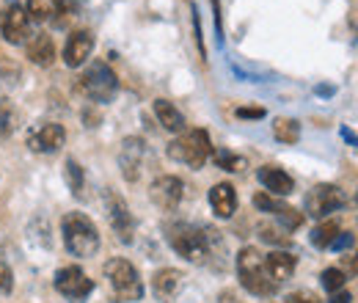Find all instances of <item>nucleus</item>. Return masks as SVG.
<instances>
[{"mask_svg": "<svg viewBox=\"0 0 358 303\" xmlns=\"http://www.w3.org/2000/svg\"><path fill=\"white\" fill-rule=\"evenodd\" d=\"M78 88L89 97L91 102L105 105L119 94V78L105 61H91L83 69V75L78 78Z\"/></svg>", "mask_w": 358, "mask_h": 303, "instance_id": "obj_6", "label": "nucleus"}, {"mask_svg": "<svg viewBox=\"0 0 358 303\" xmlns=\"http://www.w3.org/2000/svg\"><path fill=\"white\" fill-rule=\"evenodd\" d=\"M254 207L259 210V213H270V216H275L287 229H298L301 223H303V213H298L295 207H289V204H284V202H278L275 196H270V193H257L254 196Z\"/></svg>", "mask_w": 358, "mask_h": 303, "instance_id": "obj_15", "label": "nucleus"}, {"mask_svg": "<svg viewBox=\"0 0 358 303\" xmlns=\"http://www.w3.org/2000/svg\"><path fill=\"white\" fill-rule=\"evenodd\" d=\"M143 160H146V141L138 138V135L124 138L122 141V149H119V169H122V176L127 182H138L141 169H143Z\"/></svg>", "mask_w": 358, "mask_h": 303, "instance_id": "obj_12", "label": "nucleus"}, {"mask_svg": "<svg viewBox=\"0 0 358 303\" xmlns=\"http://www.w3.org/2000/svg\"><path fill=\"white\" fill-rule=\"evenodd\" d=\"M66 143V130L55 122H45L42 127L28 132V149L36 155H55Z\"/></svg>", "mask_w": 358, "mask_h": 303, "instance_id": "obj_13", "label": "nucleus"}, {"mask_svg": "<svg viewBox=\"0 0 358 303\" xmlns=\"http://www.w3.org/2000/svg\"><path fill=\"white\" fill-rule=\"evenodd\" d=\"M295 267H298V257L289 254V251H270L268 257H265V270H268V276L275 284L292 279Z\"/></svg>", "mask_w": 358, "mask_h": 303, "instance_id": "obj_19", "label": "nucleus"}, {"mask_svg": "<svg viewBox=\"0 0 358 303\" xmlns=\"http://www.w3.org/2000/svg\"><path fill=\"white\" fill-rule=\"evenodd\" d=\"M91 50H94V34L86 31V28L72 31L69 39H66V44H64V64H66L69 69L83 66V64L89 61Z\"/></svg>", "mask_w": 358, "mask_h": 303, "instance_id": "obj_14", "label": "nucleus"}, {"mask_svg": "<svg viewBox=\"0 0 358 303\" xmlns=\"http://www.w3.org/2000/svg\"><path fill=\"white\" fill-rule=\"evenodd\" d=\"M182 196H185V182L174 176V174H163V176H157L155 182H152V188H149V199L163 210V213H174L179 207V202H182Z\"/></svg>", "mask_w": 358, "mask_h": 303, "instance_id": "obj_10", "label": "nucleus"}, {"mask_svg": "<svg viewBox=\"0 0 358 303\" xmlns=\"http://www.w3.org/2000/svg\"><path fill=\"white\" fill-rule=\"evenodd\" d=\"M234 265H237V279H240V284H243L251 295H257V298H270V295H275L278 284L268 276V270H265V257H262L254 246L240 248Z\"/></svg>", "mask_w": 358, "mask_h": 303, "instance_id": "obj_3", "label": "nucleus"}, {"mask_svg": "<svg viewBox=\"0 0 358 303\" xmlns=\"http://www.w3.org/2000/svg\"><path fill=\"white\" fill-rule=\"evenodd\" d=\"M166 240L177 251L179 257L190 265H207L213 257V243L218 240L213 229H199L193 223H169L166 226Z\"/></svg>", "mask_w": 358, "mask_h": 303, "instance_id": "obj_1", "label": "nucleus"}, {"mask_svg": "<svg viewBox=\"0 0 358 303\" xmlns=\"http://www.w3.org/2000/svg\"><path fill=\"white\" fill-rule=\"evenodd\" d=\"M14 290V273H11V265L6 262L3 251H0V293L8 295Z\"/></svg>", "mask_w": 358, "mask_h": 303, "instance_id": "obj_30", "label": "nucleus"}, {"mask_svg": "<svg viewBox=\"0 0 358 303\" xmlns=\"http://www.w3.org/2000/svg\"><path fill=\"white\" fill-rule=\"evenodd\" d=\"M328 248H331V251H348V248H353V234H350V232H339Z\"/></svg>", "mask_w": 358, "mask_h": 303, "instance_id": "obj_33", "label": "nucleus"}, {"mask_svg": "<svg viewBox=\"0 0 358 303\" xmlns=\"http://www.w3.org/2000/svg\"><path fill=\"white\" fill-rule=\"evenodd\" d=\"M328 303H353V298H350V293L339 290V293H334V295H331V301Z\"/></svg>", "mask_w": 358, "mask_h": 303, "instance_id": "obj_37", "label": "nucleus"}, {"mask_svg": "<svg viewBox=\"0 0 358 303\" xmlns=\"http://www.w3.org/2000/svg\"><path fill=\"white\" fill-rule=\"evenodd\" d=\"M193 34H196L199 52H201V58H204V55H207V47H204V36H201V22H199V14H196V8H193Z\"/></svg>", "mask_w": 358, "mask_h": 303, "instance_id": "obj_35", "label": "nucleus"}, {"mask_svg": "<svg viewBox=\"0 0 358 303\" xmlns=\"http://www.w3.org/2000/svg\"><path fill=\"white\" fill-rule=\"evenodd\" d=\"M78 8H80V0H55V14H52V22L58 28H64L72 17H78Z\"/></svg>", "mask_w": 358, "mask_h": 303, "instance_id": "obj_29", "label": "nucleus"}, {"mask_svg": "<svg viewBox=\"0 0 358 303\" xmlns=\"http://www.w3.org/2000/svg\"><path fill=\"white\" fill-rule=\"evenodd\" d=\"M155 116L160 122V127L169 132H185V113L179 111L171 99H155Z\"/></svg>", "mask_w": 358, "mask_h": 303, "instance_id": "obj_20", "label": "nucleus"}, {"mask_svg": "<svg viewBox=\"0 0 358 303\" xmlns=\"http://www.w3.org/2000/svg\"><path fill=\"white\" fill-rule=\"evenodd\" d=\"M273 138L278 143H287V146L298 143L301 141V122L298 119H289V116H278L273 122Z\"/></svg>", "mask_w": 358, "mask_h": 303, "instance_id": "obj_22", "label": "nucleus"}, {"mask_svg": "<svg viewBox=\"0 0 358 303\" xmlns=\"http://www.w3.org/2000/svg\"><path fill=\"white\" fill-rule=\"evenodd\" d=\"M284 303H322L320 301V295H314L312 290H295V293H289Z\"/></svg>", "mask_w": 358, "mask_h": 303, "instance_id": "obj_32", "label": "nucleus"}, {"mask_svg": "<svg viewBox=\"0 0 358 303\" xmlns=\"http://www.w3.org/2000/svg\"><path fill=\"white\" fill-rule=\"evenodd\" d=\"M213 11H215V31H218V42L224 39V28H221V3L213 0Z\"/></svg>", "mask_w": 358, "mask_h": 303, "instance_id": "obj_36", "label": "nucleus"}, {"mask_svg": "<svg viewBox=\"0 0 358 303\" xmlns=\"http://www.w3.org/2000/svg\"><path fill=\"white\" fill-rule=\"evenodd\" d=\"M61 234L72 257L89 260L99 251V229L86 213H66L61 220Z\"/></svg>", "mask_w": 358, "mask_h": 303, "instance_id": "obj_2", "label": "nucleus"}, {"mask_svg": "<svg viewBox=\"0 0 358 303\" xmlns=\"http://www.w3.org/2000/svg\"><path fill=\"white\" fill-rule=\"evenodd\" d=\"M345 204H348V196H345V190L339 185L322 182V185H314L312 190L306 193V216L317 218V220L342 210Z\"/></svg>", "mask_w": 358, "mask_h": 303, "instance_id": "obj_7", "label": "nucleus"}, {"mask_svg": "<svg viewBox=\"0 0 358 303\" xmlns=\"http://www.w3.org/2000/svg\"><path fill=\"white\" fill-rule=\"evenodd\" d=\"M234 113H237V119H265V108H248V105H243Z\"/></svg>", "mask_w": 358, "mask_h": 303, "instance_id": "obj_34", "label": "nucleus"}, {"mask_svg": "<svg viewBox=\"0 0 358 303\" xmlns=\"http://www.w3.org/2000/svg\"><path fill=\"white\" fill-rule=\"evenodd\" d=\"M345 281H348V273L342 270V267H325L322 273H320V284L334 295V293H339L342 287H345Z\"/></svg>", "mask_w": 358, "mask_h": 303, "instance_id": "obj_27", "label": "nucleus"}, {"mask_svg": "<svg viewBox=\"0 0 358 303\" xmlns=\"http://www.w3.org/2000/svg\"><path fill=\"white\" fill-rule=\"evenodd\" d=\"M105 213H108V220H110L116 237L124 246H130L135 240V218L127 207V202L116 190H105Z\"/></svg>", "mask_w": 358, "mask_h": 303, "instance_id": "obj_9", "label": "nucleus"}, {"mask_svg": "<svg viewBox=\"0 0 358 303\" xmlns=\"http://www.w3.org/2000/svg\"><path fill=\"white\" fill-rule=\"evenodd\" d=\"M31 22H50L55 14V0H28L25 6Z\"/></svg>", "mask_w": 358, "mask_h": 303, "instance_id": "obj_25", "label": "nucleus"}, {"mask_svg": "<svg viewBox=\"0 0 358 303\" xmlns=\"http://www.w3.org/2000/svg\"><path fill=\"white\" fill-rule=\"evenodd\" d=\"M64 176H66L69 190H72L78 199H83V190H86V176H83V169H80V163H78L75 157H69V160L64 163Z\"/></svg>", "mask_w": 358, "mask_h": 303, "instance_id": "obj_24", "label": "nucleus"}, {"mask_svg": "<svg viewBox=\"0 0 358 303\" xmlns=\"http://www.w3.org/2000/svg\"><path fill=\"white\" fill-rule=\"evenodd\" d=\"M215 166L224 169V171L240 174V171H245V157H240V155H234V152H229V149H218V152H215Z\"/></svg>", "mask_w": 358, "mask_h": 303, "instance_id": "obj_28", "label": "nucleus"}, {"mask_svg": "<svg viewBox=\"0 0 358 303\" xmlns=\"http://www.w3.org/2000/svg\"><path fill=\"white\" fill-rule=\"evenodd\" d=\"M0 34L8 44H22L31 39V17L20 3H11L0 17Z\"/></svg>", "mask_w": 358, "mask_h": 303, "instance_id": "obj_11", "label": "nucleus"}, {"mask_svg": "<svg viewBox=\"0 0 358 303\" xmlns=\"http://www.w3.org/2000/svg\"><path fill=\"white\" fill-rule=\"evenodd\" d=\"M207 199H210L213 213L221 218V220H229V218L237 213V190H234V185H229V182L213 185Z\"/></svg>", "mask_w": 358, "mask_h": 303, "instance_id": "obj_17", "label": "nucleus"}, {"mask_svg": "<svg viewBox=\"0 0 358 303\" xmlns=\"http://www.w3.org/2000/svg\"><path fill=\"white\" fill-rule=\"evenodd\" d=\"M182 281H185L182 270H177V267H160L152 276V290H155V295L160 301H171L179 290H182Z\"/></svg>", "mask_w": 358, "mask_h": 303, "instance_id": "obj_18", "label": "nucleus"}, {"mask_svg": "<svg viewBox=\"0 0 358 303\" xmlns=\"http://www.w3.org/2000/svg\"><path fill=\"white\" fill-rule=\"evenodd\" d=\"M28 61L36 66H50L55 61V42L50 34H36L28 39Z\"/></svg>", "mask_w": 358, "mask_h": 303, "instance_id": "obj_21", "label": "nucleus"}, {"mask_svg": "<svg viewBox=\"0 0 358 303\" xmlns=\"http://www.w3.org/2000/svg\"><path fill=\"white\" fill-rule=\"evenodd\" d=\"M169 157L177 160L187 169H204V163L210 160L213 155V141H210V132L196 127V130H185L179 132L177 138L169 143Z\"/></svg>", "mask_w": 358, "mask_h": 303, "instance_id": "obj_4", "label": "nucleus"}, {"mask_svg": "<svg viewBox=\"0 0 358 303\" xmlns=\"http://www.w3.org/2000/svg\"><path fill=\"white\" fill-rule=\"evenodd\" d=\"M336 234H339V223L336 220H320L312 229V237L309 240H312L314 248H328Z\"/></svg>", "mask_w": 358, "mask_h": 303, "instance_id": "obj_23", "label": "nucleus"}, {"mask_svg": "<svg viewBox=\"0 0 358 303\" xmlns=\"http://www.w3.org/2000/svg\"><path fill=\"white\" fill-rule=\"evenodd\" d=\"M259 237H262L265 243H273V246H289V243H292V240H289L287 234L275 232L273 226H262V229H259Z\"/></svg>", "mask_w": 358, "mask_h": 303, "instance_id": "obj_31", "label": "nucleus"}, {"mask_svg": "<svg viewBox=\"0 0 358 303\" xmlns=\"http://www.w3.org/2000/svg\"><path fill=\"white\" fill-rule=\"evenodd\" d=\"M52 284H55V290H58L66 301H72V303H83L91 293H94V281L86 276V270H80L78 265L61 267V270L55 273Z\"/></svg>", "mask_w": 358, "mask_h": 303, "instance_id": "obj_8", "label": "nucleus"}, {"mask_svg": "<svg viewBox=\"0 0 358 303\" xmlns=\"http://www.w3.org/2000/svg\"><path fill=\"white\" fill-rule=\"evenodd\" d=\"M257 179L262 182V188L268 190L270 196H289V193H295V179L284 169H278V166H262L257 171Z\"/></svg>", "mask_w": 358, "mask_h": 303, "instance_id": "obj_16", "label": "nucleus"}, {"mask_svg": "<svg viewBox=\"0 0 358 303\" xmlns=\"http://www.w3.org/2000/svg\"><path fill=\"white\" fill-rule=\"evenodd\" d=\"M17 125H20V113H17V108H14L6 97H0V135L14 132L17 130Z\"/></svg>", "mask_w": 358, "mask_h": 303, "instance_id": "obj_26", "label": "nucleus"}, {"mask_svg": "<svg viewBox=\"0 0 358 303\" xmlns=\"http://www.w3.org/2000/svg\"><path fill=\"white\" fill-rule=\"evenodd\" d=\"M105 279L113 290V301L135 303L143 298V281L130 260H122V257L108 260L105 262Z\"/></svg>", "mask_w": 358, "mask_h": 303, "instance_id": "obj_5", "label": "nucleus"}]
</instances>
